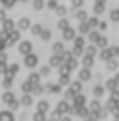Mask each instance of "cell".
I'll return each instance as SVG.
<instances>
[{"instance_id": "25", "label": "cell", "mask_w": 119, "mask_h": 121, "mask_svg": "<svg viewBox=\"0 0 119 121\" xmlns=\"http://www.w3.org/2000/svg\"><path fill=\"white\" fill-rule=\"evenodd\" d=\"M117 65H119V63L114 60V56L110 58V60H107V70H110V72H114V70L117 69Z\"/></svg>"}, {"instance_id": "31", "label": "cell", "mask_w": 119, "mask_h": 121, "mask_svg": "<svg viewBox=\"0 0 119 121\" xmlns=\"http://www.w3.org/2000/svg\"><path fill=\"white\" fill-rule=\"evenodd\" d=\"M28 81H30L32 84H37V82L40 81V74H37V72H32L30 76H28Z\"/></svg>"}, {"instance_id": "19", "label": "cell", "mask_w": 119, "mask_h": 121, "mask_svg": "<svg viewBox=\"0 0 119 121\" xmlns=\"http://www.w3.org/2000/svg\"><path fill=\"white\" fill-rule=\"evenodd\" d=\"M96 53H98V48H96L95 44H89L88 48H84V55H89V56H95Z\"/></svg>"}, {"instance_id": "28", "label": "cell", "mask_w": 119, "mask_h": 121, "mask_svg": "<svg viewBox=\"0 0 119 121\" xmlns=\"http://www.w3.org/2000/svg\"><path fill=\"white\" fill-rule=\"evenodd\" d=\"M37 109H39L40 112H47V111H49V102H47V100H42V102H39Z\"/></svg>"}, {"instance_id": "5", "label": "cell", "mask_w": 119, "mask_h": 121, "mask_svg": "<svg viewBox=\"0 0 119 121\" xmlns=\"http://www.w3.org/2000/svg\"><path fill=\"white\" fill-rule=\"evenodd\" d=\"M32 49H33V44H32L30 40H23V42L19 44V53H23V55L32 53Z\"/></svg>"}, {"instance_id": "49", "label": "cell", "mask_w": 119, "mask_h": 121, "mask_svg": "<svg viewBox=\"0 0 119 121\" xmlns=\"http://www.w3.org/2000/svg\"><path fill=\"white\" fill-rule=\"evenodd\" d=\"M12 100H14V95H12V93H5V95H4V102L11 104Z\"/></svg>"}, {"instance_id": "27", "label": "cell", "mask_w": 119, "mask_h": 121, "mask_svg": "<svg viewBox=\"0 0 119 121\" xmlns=\"http://www.w3.org/2000/svg\"><path fill=\"white\" fill-rule=\"evenodd\" d=\"M65 63H67L68 67H70L72 70H74V69H77V67H79V63H77V58H75V56H70V58H68L67 61H65Z\"/></svg>"}, {"instance_id": "21", "label": "cell", "mask_w": 119, "mask_h": 121, "mask_svg": "<svg viewBox=\"0 0 119 121\" xmlns=\"http://www.w3.org/2000/svg\"><path fill=\"white\" fill-rule=\"evenodd\" d=\"M72 56H75V58H79V56H82L84 55V48L82 46H74V49H72Z\"/></svg>"}, {"instance_id": "30", "label": "cell", "mask_w": 119, "mask_h": 121, "mask_svg": "<svg viewBox=\"0 0 119 121\" xmlns=\"http://www.w3.org/2000/svg\"><path fill=\"white\" fill-rule=\"evenodd\" d=\"M68 26H70V21H68L67 18H61L58 21V28L60 30H65V28H68Z\"/></svg>"}, {"instance_id": "38", "label": "cell", "mask_w": 119, "mask_h": 121, "mask_svg": "<svg viewBox=\"0 0 119 121\" xmlns=\"http://www.w3.org/2000/svg\"><path fill=\"white\" fill-rule=\"evenodd\" d=\"M33 9L35 11H42L44 9V0H33Z\"/></svg>"}, {"instance_id": "34", "label": "cell", "mask_w": 119, "mask_h": 121, "mask_svg": "<svg viewBox=\"0 0 119 121\" xmlns=\"http://www.w3.org/2000/svg\"><path fill=\"white\" fill-rule=\"evenodd\" d=\"M86 35H88V39L91 40L93 44H95V40L98 39V35H100V33H98V32H95V30H89L88 33H86Z\"/></svg>"}, {"instance_id": "53", "label": "cell", "mask_w": 119, "mask_h": 121, "mask_svg": "<svg viewBox=\"0 0 119 121\" xmlns=\"http://www.w3.org/2000/svg\"><path fill=\"white\" fill-rule=\"evenodd\" d=\"M0 119H12V114L11 112H2V114H0Z\"/></svg>"}, {"instance_id": "56", "label": "cell", "mask_w": 119, "mask_h": 121, "mask_svg": "<svg viewBox=\"0 0 119 121\" xmlns=\"http://www.w3.org/2000/svg\"><path fill=\"white\" fill-rule=\"evenodd\" d=\"M51 118H53V119H61V114H60L58 111H54V112L51 114Z\"/></svg>"}, {"instance_id": "17", "label": "cell", "mask_w": 119, "mask_h": 121, "mask_svg": "<svg viewBox=\"0 0 119 121\" xmlns=\"http://www.w3.org/2000/svg\"><path fill=\"white\" fill-rule=\"evenodd\" d=\"M107 37H103V35H98V39L95 40V46L98 49H102V48H107Z\"/></svg>"}, {"instance_id": "48", "label": "cell", "mask_w": 119, "mask_h": 121, "mask_svg": "<svg viewBox=\"0 0 119 121\" xmlns=\"http://www.w3.org/2000/svg\"><path fill=\"white\" fill-rule=\"evenodd\" d=\"M63 95H65V100H72V98H74V95H75V93H74V91H72L70 88H68V90L65 91Z\"/></svg>"}, {"instance_id": "35", "label": "cell", "mask_w": 119, "mask_h": 121, "mask_svg": "<svg viewBox=\"0 0 119 121\" xmlns=\"http://www.w3.org/2000/svg\"><path fill=\"white\" fill-rule=\"evenodd\" d=\"M32 91H33V95H42V93H44V86H40L39 82H37V84H33Z\"/></svg>"}, {"instance_id": "23", "label": "cell", "mask_w": 119, "mask_h": 121, "mask_svg": "<svg viewBox=\"0 0 119 121\" xmlns=\"http://www.w3.org/2000/svg\"><path fill=\"white\" fill-rule=\"evenodd\" d=\"M63 49H65V44L63 42H54V44H53V53H54V55H60Z\"/></svg>"}, {"instance_id": "7", "label": "cell", "mask_w": 119, "mask_h": 121, "mask_svg": "<svg viewBox=\"0 0 119 121\" xmlns=\"http://www.w3.org/2000/svg\"><path fill=\"white\" fill-rule=\"evenodd\" d=\"M114 55H112V48H102L100 49V60H103V61H107V60H110Z\"/></svg>"}, {"instance_id": "16", "label": "cell", "mask_w": 119, "mask_h": 121, "mask_svg": "<svg viewBox=\"0 0 119 121\" xmlns=\"http://www.w3.org/2000/svg\"><path fill=\"white\" fill-rule=\"evenodd\" d=\"M68 88H70L74 93H81V91H82V82L81 81H74V82L68 84Z\"/></svg>"}, {"instance_id": "40", "label": "cell", "mask_w": 119, "mask_h": 121, "mask_svg": "<svg viewBox=\"0 0 119 121\" xmlns=\"http://www.w3.org/2000/svg\"><path fill=\"white\" fill-rule=\"evenodd\" d=\"M32 88H33V84H32L30 81H25V82H23V91H25V93H30Z\"/></svg>"}, {"instance_id": "46", "label": "cell", "mask_w": 119, "mask_h": 121, "mask_svg": "<svg viewBox=\"0 0 119 121\" xmlns=\"http://www.w3.org/2000/svg\"><path fill=\"white\" fill-rule=\"evenodd\" d=\"M46 5H47V9H53V11H54L56 7H58V2H56V0H47Z\"/></svg>"}, {"instance_id": "36", "label": "cell", "mask_w": 119, "mask_h": 121, "mask_svg": "<svg viewBox=\"0 0 119 121\" xmlns=\"http://www.w3.org/2000/svg\"><path fill=\"white\" fill-rule=\"evenodd\" d=\"M75 18L79 19V21H86V19H88V14H86V11H77V14H75Z\"/></svg>"}, {"instance_id": "45", "label": "cell", "mask_w": 119, "mask_h": 121, "mask_svg": "<svg viewBox=\"0 0 119 121\" xmlns=\"http://www.w3.org/2000/svg\"><path fill=\"white\" fill-rule=\"evenodd\" d=\"M40 32H42V26H40V25H33V26H32V33H33V35H40Z\"/></svg>"}, {"instance_id": "55", "label": "cell", "mask_w": 119, "mask_h": 121, "mask_svg": "<svg viewBox=\"0 0 119 121\" xmlns=\"http://www.w3.org/2000/svg\"><path fill=\"white\" fill-rule=\"evenodd\" d=\"M98 28H100L102 32L107 30V23H105V21H98Z\"/></svg>"}, {"instance_id": "32", "label": "cell", "mask_w": 119, "mask_h": 121, "mask_svg": "<svg viewBox=\"0 0 119 121\" xmlns=\"http://www.w3.org/2000/svg\"><path fill=\"white\" fill-rule=\"evenodd\" d=\"M93 11H95V14H103L105 4H96V2H95V7H93Z\"/></svg>"}, {"instance_id": "63", "label": "cell", "mask_w": 119, "mask_h": 121, "mask_svg": "<svg viewBox=\"0 0 119 121\" xmlns=\"http://www.w3.org/2000/svg\"><path fill=\"white\" fill-rule=\"evenodd\" d=\"M117 9H119V7H117Z\"/></svg>"}, {"instance_id": "42", "label": "cell", "mask_w": 119, "mask_h": 121, "mask_svg": "<svg viewBox=\"0 0 119 121\" xmlns=\"http://www.w3.org/2000/svg\"><path fill=\"white\" fill-rule=\"evenodd\" d=\"M110 19H112L114 23H117V21H119V9H114L112 12H110Z\"/></svg>"}, {"instance_id": "11", "label": "cell", "mask_w": 119, "mask_h": 121, "mask_svg": "<svg viewBox=\"0 0 119 121\" xmlns=\"http://www.w3.org/2000/svg\"><path fill=\"white\" fill-rule=\"evenodd\" d=\"M7 37H9V39H7L5 40V44H14V42H18V40H19V32H16V30H12V32H9V35H7Z\"/></svg>"}, {"instance_id": "54", "label": "cell", "mask_w": 119, "mask_h": 121, "mask_svg": "<svg viewBox=\"0 0 119 121\" xmlns=\"http://www.w3.org/2000/svg\"><path fill=\"white\" fill-rule=\"evenodd\" d=\"M4 86H5V88H11V86H12V77H11V76L4 81Z\"/></svg>"}, {"instance_id": "9", "label": "cell", "mask_w": 119, "mask_h": 121, "mask_svg": "<svg viewBox=\"0 0 119 121\" xmlns=\"http://www.w3.org/2000/svg\"><path fill=\"white\" fill-rule=\"evenodd\" d=\"M68 107H70L68 100H61L58 105H56V111H58L60 114H67V112H68Z\"/></svg>"}, {"instance_id": "22", "label": "cell", "mask_w": 119, "mask_h": 121, "mask_svg": "<svg viewBox=\"0 0 119 121\" xmlns=\"http://www.w3.org/2000/svg\"><path fill=\"white\" fill-rule=\"evenodd\" d=\"M21 104H23V105H26V107H30L32 104H33V98L30 97V93H25V95H23V98H21Z\"/></svg>"}, {"instance_id": "44", "label": "cell", "mask_w": 119, "mask_h": 121, "mask_svg": "<svg viewBox=\"0 0 119 121\" xmlns=\"http://www.w3.org/2000/svg\"><path fill=\"white\" fill-rule=\"evenodd\" d=\"M88 23H89L91 28H96L98 26V18H96V16H95V18H88Z\"/></svg>"}, {"instance_id": "29", "label": "cell", "mask_w": 119, "mask_h": 121, "mask_svg": "<svg viewBox=\"0 0 119 121\" xmlns=\"http://www.w3.org/2000/svg\"><path fill=\"white\" fill-rule=\"evenodd\" d=\"M40 40H44V42H47V40H51V30H42L40 32Z\"/></svg>"}, {"instance_id": "8", "label": "cell", "mask_w": 119, "mask_h": 121, "mask_svg": "<svg viewBox=\"0 0 119 121\" xmlns=\"http://www.w3.org/2000/svg\"><path fill=\"white\" fill-rule=\"evenodd\" d=\"M91 77H93L91 70H89V69H86V67H82V70L79 72V81H81V82H86V81H89Z\"/></svg>"}, {"instance_id": "39", "label": "cell", "mask_w": 119, "mask_h": 121, "mask_svg": "<svg viewBox=\"0 0 119 121\" xmlns=\"http://www.w3.org/2000/svg\"><path fill=\"white\" fill-rule=\"evenodd\" d=\"M58 82L61 86H68V84H70V76H61Z\"/></svg>"}, {"instance_id": "57", "label": "cell", "mask_w": 119, "mask_h": 121, "mask_svg": "<svg viewBox=\"0 0 119 121\" xmlns=\"http://www.w3.org/2000/svg\"><path fill=\"white\" fill-rule=\"evenodd\" d=\"M112 55L114 56H119V46H114V48H112Z\"/></svg>"}, {"instance_id": "60", "label": "cell", "mask_w": 119, "mask_h": 121, "mask_svg": "<svg viewBox=\"0 0 119 121\" xmlns=\"http://www.w3.org/2000/svg\"><path fill=\"white\" fill-rule=\"evenodd\" d=\"M0 61H5V55H0Z\"/></svg>"}, {"instance_id": "3", "label": "cell", "mask_w": 119, "mask_h": 121, "mask_svg": "<svg viewBox=\"0 0 119 121\" xmlns=\"http://www.w3.org/2000/svg\"><path fill=\"white\" fill-rule=\"evenodd\" d=\"M44 91L46 93H51V95H58L61 93V84L58 82V84H46L44 86Z\"/></svg>"}, {"instance_id": "43", "label": "cell", "mask_w": 119, "mask_h": 121, "mask_svg": "<svg viewBox=\"0 0 119 121\" xmlns=\"http://www.w3.org/2000/svg\"><path fill=\"white\" fill-rule=\"evenodd\" d=\"M33 119H35V121H46V112H40V111H39V112L33 116Z\"/></svg>"}, {"instance_id": "33", "label": "cell", "mask_w": 119, "mask_h": 121, "mask_svg": "<svg viewBox=\"0 0 119 121\" xmlns=\"http://www.w3.org/2000/svg\"><path fill=\"white\" fill-rule=\"evenodd\" d=\"M4 30H5V32H12V30H14V21L5 19V21H4Z\"/></svg>"}, {"instance_id": "62", "label": "cell", "mask_w": 119, "mask_h": 121, "mask_svg": "<svg viewBox=\"0 0 119 121\" xmlns=\"http://www.w3.org/2000/svg\"><path fill=\"white\" fill-rule=\"evenodd\" d=\"M21 2H25V0H21Z\"/></svg>"}, {"instance_id": "47", "label": "cell", "mask_w": 119, "mask_h": 121, "mask_svg": "<svg viewBox=\"0 0 119 121\" xmlns=\"http://www.w3.org/2000/svg\"><path fill=\"white\" fill-rule=\"evenodd\" d=\"M18 70H19V67L16 65V63L11 65V67H9V76H14V74H18Z\"/></svg>"}, {"instance_id": "14", "label": "cell", "mask_w": 119, "mask_h": 121, "mask_svg": "<svg viewBox=\"0 0 119 121\" xmlns=\"http://www.w3.org/2000/svg\"><path fill=\"white\" fill-rule=\"evenodd\" d=\"M58 70H60V76H70V72H72V69L65 63V61H61V63H60Z\"/></svg>"}, {"instance_id": "4", "label": "cell", "mask_w": 119, "mask_h": 121, "mask_svg": "<svg viewBox=\"0 0 119 121\" xmlns=\"http://www.w3.org/2000/svg\"><path fill=\"white\" fill-rule=\"evenodd\" d=\"M105 109H107L109 112H117L119 111V100H114V98H109V102H107V105H105Z\"/></svg>"}, {"instance_id": "2", "label": "cell", "mask_w": 119, "mask_h": 121, "mask_svg": "<svg viewBox=\"0 0 119 121\" xmlns=\"http://www.w3.org/2000/svg\"><path fill=\"white\" fill-rule=\"evenodd\" d=\"M72 105H75V107L86 105V97L82 95V91H81V93H75V95H74V98H72Z\"/></svg>"}, {"instance_id": "20", "label": "cell", "mask_w": 119, "mask_h": 121, "mask_svg": "<svg viewBox=\"0 0 119 121\" xmlns=\"http://www.w3.org/2000/svg\"><path fill=\"white\" fill-rule=\"evenodd\" d=\"M88 109H89V112H98V111L102 109V105H100V102H98V98H95L91 104H89Z\"/></svg>"}, {"instance_id": "6", "label": "cell", "mask_w": 119, "mask_h": 121, "mask_svg": "<svg viewBox=\"0 0 119 121\" xmlns=\"http://www.w3.org/2000/svg\"><path fill=\"white\" fill-rule=\"evenodd\" d=\"M61 32H63V40H67V42H72V40H74V37L77 35L75 30H74V28H70V26H68V28H65V30H61Z\"/></svg>"}, {"instance_id": "26", "label": "cell", "mask_w": 119, "mask_h": 121, "mask_svg": "<svg viewBox=\"0 0 119 121\" xmlns=\"http://www.w3.org/2000/svg\"><path fill=\"white\" fill-rule=\"evenodd\" d=\"M18 26L21 28V30L30 28V19H28V18H21V19H19V23H18Z\"/></svg>"}, {"instance_id": "18", "label": "cell", "mask_w": 119, "mask_h": 121, "mask_svg": "<svg viewBox=\"0 0 119 121\" xmlns=\"http://www.w3.org/2000/svg\"><path fill=\"white\" fill-rule=\"evenodd\" d=\"M89 30H91V26H89V23H88V19L86 21H81L79 23V33H82V35H86Z\"/></svg>"}, {"instance_id": "50", "label": "cell", "mask_w": 119, "mask_h": 121, "mask_svg": "<svg viewBox=\"0 0 119 121\" xmlns=\"http://www.w3.org/2000/svg\"><path fill=\"white\" fill-rule=\"evenodd\" d=\"M84 0H72V7H75V9H79V7H82Z\"/></svg>"}, {"instance_id": "51", "label": "cell", "mask_w": 119, "mask_h": 121, "mask_svg": "<svg viewBox=\"0 0 119 121\" xmlns=\"http://www.w3.org/2000/svg\"><path fill=\"white\" fill-rule=\"evenodd\" d=\"M110 98H114V100H119V90H112L110 91Z\"/></svg>"}, {"instance_id": "41", "label": "cell", "mask_w": 119, "mask_h": 121, "mask_svg": "<svg viewBox=\"0 0 119 121\" xmlns=\"http://www.w3.org/2000/svg\"><path fill=\"white\" fill-rule=\"evenodd\" d=\"M84 42H86V40H84V37H74V46H82V48H84Z\"/></svg>"}, {"instance_id": "52", "label": "cell", "mask_w": 119, "mask_h": 121, "mask_svg": "<svg viewBox=\"0 0 119 121\" xmlns=\"http://www.w3.org/2000/svg\"><path fill=\"white\" fill-rule=\"evenodd\" d=\"M0 2H2L5 7H12V5L16 4V0H0Z\"/></svg>"}, {"instance_id": "12", "label": "cell", "mask_w": 119, "mask_h": 121, "mask_svg": "<svg viewBox=\"0 0 119 121\" xmlns=\"http://www.w3.org/2000/svg\"><path fill=\"white\" fill-rule=\"evenodd\" d=\"M93 63H95V56L82 55V67H86V69H91Z\"/></svg>"}, {"instance_id": "1", "label": "cell", "mask_w": 119, "mask_h": 121, "mask_svg": "<svg viewBox=\"0 0 119 121\" xmlns=\"http://www.w3.org/2000/svg\"><path fill=\"white\" fill-rule=\"evenodd\" d=\"M37 63H39V58H37V55H33V53L25 55V65H26L28 69H33V67H37Z\"/></svg>"}, {"instance_id": "10", "label": "cell", "mask_w": 119, "mask_h": 121, "mask_svg": "<svg viewBox=\"0 0 119 121\" xmlns=\"http://www.w3.org/2000/svg\"><path fill=\"white\" fill-rule=\"evenodd\" d=\"M60 63H61V56L60 55H53L49 58V67H51V69H58Z\"/></svg>"}, {"instance_id": "24", "label": "cell", "mask_w": 119, "mask_h": 121, "mask_svg": "<svg viewBox=\"0 0 119 121\" xmlns=\"http://www.w3.org/2000/svg\"><path fill=\"white\" fill-rule=\"evenodd\" d=\"M54 11L58 12V16H60V18H65V16L68 14V7H65V5H58Z\"/></svg>"}, {"instance_id": "58", "label": "cell", "mask_w": 119, "mask_h": 121, "mask_svg": "<svg viewBox=\"0 0 119 121\" xmlns=\"http://www.w3.org/2000/svg\"><path fill=\"white\" fill-rule=\"evenodd\" d=\"M96 4H107V0H95Z\"/></svg>"}, {"instance_id": "13", "label": "cell", "mask_w": 119, "mask_h": 121, "mask_svg": "<svg viewBox=\"0 0 119 121\" xmlns=\"http://www.w3.org/2000/svg\"><path fill=\"white\" fill-rule=\"evenodd\" d=\"M116 88H119V81H117V79L116 77H114V79H107V82H105V90L112 91Z\"/></svg>"}, {"instance_id": "15", "label": "cell", "mask_w": 119, "mask_h": 121, "mask_svg": "<svg viewBox=\"0 0 119 121\" xmlns=\"http://www.w3.org/2000/svg\"><path fill=\"white\" fill-rule=\"evenodd\" d=\"M103 93H105V86L96 84L95 88H93V95H95V98H102V97H103Z\"/></svg>"}, {"instance_id": "59", "label": "cell", "mask_w": 119, "mask_h": 121, "mask_svg": "<svg viewBox=\"0 0 119 121\" xmlns=\"http://www.w3.org/2000/svg\"><path fill=\"white\" fill-rule=\"evenodd\" d=\"M5 18V14H4V11H0V19H4Z\"/></svg>"}, {"instance_id": "37", "label": "cell", "mask_w": 119, "mask_h": 121, "mask_svg": "<svg viewBox=\"0 0 119 121\" xmlns=\"http://www.w3.org/2000/svg\"><path fill=\"white\" fill-rule=\"evenodd\" d=\"M39 74H40V76H49V74H51V67H49V65H42Z\"/></svg>"}, {"instance_id": "61", "label": "cell", "mask_w": 119, "mask_h": 121, "mask_svg": "<svg viewBox=\"0 0 119 121\" xmlns=\"http://www.w3.org/2000/svg\"><path fill=\"white\" fill-rule=\"evenodd\" d=\"M116 79H117V81H119V74H117V76H116Z\"/></svg>"}]
</instances>
